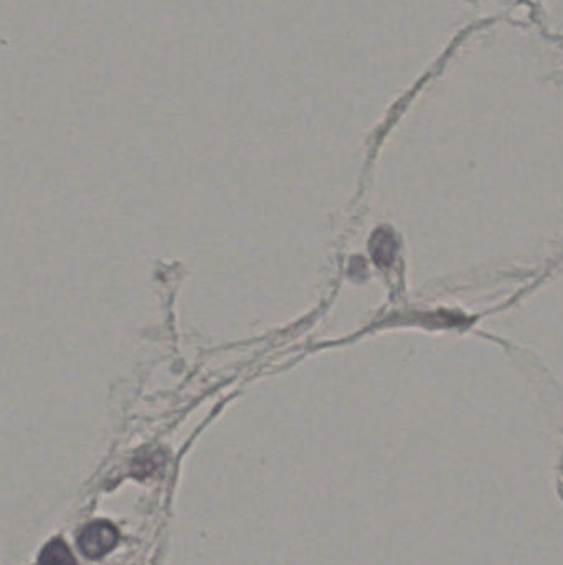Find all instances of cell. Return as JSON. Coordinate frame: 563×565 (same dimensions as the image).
I'll return each instance as SVG.
<instances>
[{
    "mask_svg": "<svg viewBox=\"0 0 563 565\" xmlns=\"http://www.w3.org/2000/svg\"><path fill=\"white\" fill-rule=\"evenodd\" d=\"M119 541L118 529L108 521L86 524L78 536V547L88 559H101L113 551Z\"/></svg>",
    "mask_w": 563,
    "mask_h": 565,
    "instance_id": "cell-1",
    "label": "cell"
},
{
    "mask_svg": "<svg viewBox=\"0 0 563 565\" xmlns=\"http://www.w3.org/2000/svg\"><path fill=\"white\" fill-rule=\"evenodd\" d=\"M37 565H76V561L71 554L70 547L60 537H57L43 547L38 556Z\"/></svg>",
    "mask_w": 563,
    "mask_h": 565,
    "instance_id": "cell-2",
    "label": "cell"
},
{
    "mask_svg": "<svg viewBox=\"0 0 563 565\" xmlns=\"http://www.w3.org/2000/svg\"><path fill=\"white\" fill-rule=\"evenodd\" d=\"M372 252H374L375 262L380 263V265L390 262L393 255L392 235L388 232L377 233L374 243H372Z\"/></svg>",
    "mask_w": 563,
    "mask_h": 565,
    "instance_id": "cell-3",
    "label": "cell"
}]
</instances>
